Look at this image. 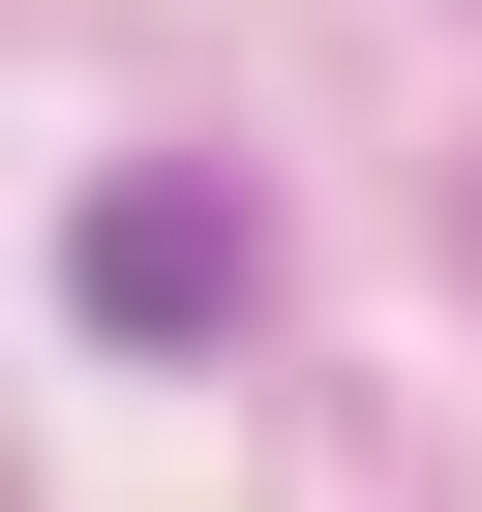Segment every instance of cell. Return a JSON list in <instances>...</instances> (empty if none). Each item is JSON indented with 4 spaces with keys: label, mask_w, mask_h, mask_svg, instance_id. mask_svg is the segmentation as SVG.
<instances>
[{
    "label": "cell",
    "mask_w": 482,
    "mask_h": 512,
    "mask_svg": "<svg viewBox=\"0 0 482 512\" xmlns=\"http://www.w3.org/2000/svg\"><path fill=\"white\" fill-rule=\"evenodd\" d=\"M241 272H272V241H241V181H211V151L91 181V241H61V302H91L121 362H211V332H241Z\"/></svg>",
    "instance_id": "1"
}]
</instances>
